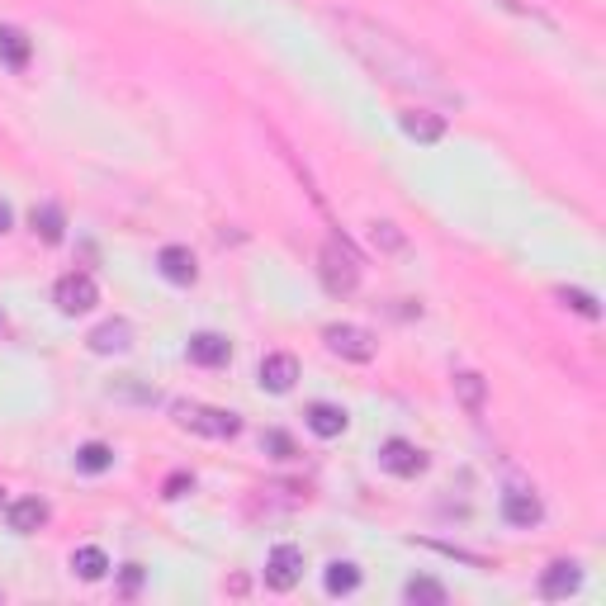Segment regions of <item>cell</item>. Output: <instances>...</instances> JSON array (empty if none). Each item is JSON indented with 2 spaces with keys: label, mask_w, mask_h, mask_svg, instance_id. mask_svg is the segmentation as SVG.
Masks as SVG:
<instances>
[{
  "label": "cell",
  "mask_w": 606,
  "mask_h": 606,
  "mask_svg": "<svg viewBox=\"0 0 606 606\" xmlns=\"http://www.w3.org/2000/svg\"><path fill=\"white\" fill-rule=\"evenodd\" d=\"M455 393L464 398V408H469V412H479V408H483V379L474 375V370L455 375Z\"/></svg>",
  "instance_id": "cell-22"
},
{
  "label": "cell",
  "mask_w": 606,
  "mask_h": 606,
  "mask_svg": "<svg viewBox=\"0 0 606 606\" xmlns=\"http://www.w3.org/2000/svg\"><path fill=\"white\" fill-rule=\"evenodd\" d=\"M578 583H583L578 564H573V559H559V564H550V569H545V578H540V592H545L550 602H559V597L578 592Z\"/></svg>",
  "instance_id": "cell-13"
},
{
  "label": "cell",
  "mask_w": 606,
  "mask_h": 606,
  "mask_svg": "<svg viewBox=\"0 0 606 606\" xmlns=\"http://www.w3.org/2000/svg\"><path fill=\"white\" fill-rule=\"evenodd\" d=\"M185 488H195V479L190 474H171L166 479V498H185Z\"/></svg>",
  "instance_id": "cell-25"
},
{
  "label": "cell",
  "mask_w": 606,
  "mask_h": 606,
  "mask_svg": "<svg viewBox=\"0 0 606 606\" xmlns=\"http://www.w3.org/2000/svg\"><path fill=\"white\" fill-rule=\"evenodd\" d=\"M5 521H10V531H15V535H34L38 526H48V502L19 498V502H10Z\"/></svg>",
  "instance_id": "cell-14"
},
{
  "label": "cell",
  "mask_w": 606,
  "mask_h": 606,
  "mask_svg": "<svg viewBox=\"0 0 606 606\" xmlns=\"http://www.w3.org/2000/svg\"><path fill=\"white\" fill-rule=\"evenodd\" d=\"M0 327H5V322H0Z\"/></svg>",
  "instance_id": "cell-29"
},
{
  "label": "cell",
  "mask_w": 606,
  "mask_h": 606,
  "mask_svg": "<svg viewBox=\"0 0 606 606\" xmlns=\"http://www.w3.org/2000/svg\"><path fill=\"white\" fill-rule=\"evenodd\" d=\"M176 422L195 436H209V441H232L242 431V417L223 408H204V403H176Z\"/></svg>",
  "instance_id": "cell-2"
},
{
  "label": "cell",
  "mask_w": 606,
  "mask_h": 606,
  "mask_svg": "<svg viewBox=\"0 0 606 606\" xmlns=\"http://www.w3.org/2000/svg\"><path fill=\"white\" fill-rule=\"evenodd\" d=\"M261 446L270 450V460H294V441H289L285 431H266V436H261Z\"/></svg>",
  "instance_id": "cell-24"
},
{
  "label": "cell",
  "mask_w": 606,
  "mask_h": 606,
  "mask_svg": "<svg viewBox=\"0 0 606 606\" xmlns=\"http://www.w3.org/2000/svg\"><path fill=\"white\" fill-rule=\"evenodd\" d=\"M185 351H190V360H195V365H209V370H214V365H228V360H232L228 337H218V332H195Z\"/></svg>",
  "instance_id": "cell-11"
},
{
  "label": "cell",
  "mask_w": 606,
  "mask_h": 606,
  "mask_svg": "<svg viewBox=\"0 0 606 606\" xmlns=\"http://www.w3.org/2000/svg\"><path fill=\"white\" fill-rule=\"evenodd\" d=\"M337 34L351 53L379 76L389 81L393 90H408V95H422V100H441V105H460V95L450 90L441 62H431L417 43H408L403 34H393L389 24L365 15H337Z\"/></svg>",
  "instance_id": "cell-1"
},
{
  "label": "cell",
  "mask_w": 606,
  "mask_h": 606,
  "mask_svg": "<svg viewBox=\"0 0 606 606\" xmlns=\"http://www.w3.org/2000/svg\"><path fill=\"white\" fill-rule=\"evenodd\" d=\"M0 507H5V488H0Z\"/></svg>",
  "instance_id": "cell-28"
},
{
  "label": "cell",
  "mask_w": 606,
  "mask_h": 606,
  "mask_svg": "<svg viewBox=\"0 0 606 606\" xmlns=\"http://www.w3.org/2000/svg\"><path fill=\"white\" fill-rule=\"evenodd\" d=\"M408 602H427V606H446V588L436 583V578H412L408 588H403Z\"/></svg>",
  "instance_id": "cell-21"
},
{
  "label": "cell",
  "mask_w": 606,
  "mask_h": 606,
  "mask_svg": "<svg viewBox=\"0 0 606 606\" xmlns=\"http://www.w3.org/2000/svg\"><path fill=\"white\" fill-rule=\"evenodd\" d=\"M0 62L10 72H24L29 67V38L19 34L15 24H0Z\"/></svg>",
  "instance_id": "cell-16"
},
{
  "label": "cell",
  "mask_w": 606,
  "mask_h": 606,
  "mask_svg": "<svg viewBox=\"0 0 606 606\" xmlns=\"http://www.w3.org/2000/svg\"><path fill=\"white\" fill-rule=\"evenodd\" d=\"M109 464H114V450L100 446V441H90V446L76 450V469H81V474H105Z\"/></svg>",
  "instance_id": "cell-20"
},
{
  "label": "cell",
  "mask_w": 606,
  "mask_h": 606,
  "mask_svg": "<svg viewBox=\"0 0 606 606\" xmlns=\"http://www.w3.org/2000/svg\"><path fill=\"white\" fill-rule=\"evenodd\" d=\"M322 341H327V351L341 360H375V337L365 332V327H351V322H332L327 332H322Z\"/></svg>",
  "instance_id": "cell-3"
},
{
  "label": "cell",
  "mask_w": 606,
  "mask_h": 606,
  "mask_svg": "<svg viewBox=\"0 0 606 606\" xmlns=\"http://www.w3.org/2000/svg\"><path fill=\"white\" fill-rule=\"evenodd\" d=\"M559 299L569 303L573 313H583V318H597V313H602V308H597V299H592V294H583V289H559Z\"/></svg>",
  "instance_id": "cell-23"
},
{
  "label": "cell",
  "mask_w": 606,
  "mask_h": 606,
  "mask_svg": "<svg viewBox=\"0 0 606 606\" xmlns=\"http://www.w3.org/2000/svg\"><path fill=\"white\" fill-rule=\"evenodd\" d=\"M360 588V569L356 564H346V559H337V564H327V592L332 597H346V592Z\"/></svg>",
  "instance_id": "cell-19"
},
{
  "label": "cell",
  "mask_w": 606,
  "mask_h": 606,
  "mask_svg": "<svg viewBox=\"0 0 606 606\" xmlns=\"http://www.w3.org/2000/svg\"><path fill=\"white\" fill-rule=\"evenodd\" d=\"M303 578V550L299 545H275L266 554V588L289 592Z\"/></svg>",
  "instance_id": "cell-5"
},
{
  "label": "cell",
  "mask_w": 606,
  "mask_h": 606,
  "mask_svg": "<svg viewBox=\"0 0 606 606\" xmlns=\"http://www.w3.org/2000/svg\"><path fill=\"white\" fill-rule=\"evenodd\" d=\"M157 270L171 280V285H195L199 280V266H195V256L185 247H161V256H157Z\"/></svg>",
  "instance_id": "cell-10"
},
{
  "label": "cell",
  "mask_w": 606,
  "mask_h": 606,
  "mask_svg": "<svg viewBox=\"0 0 606 606\" xmlns=\"http://www.w3.org/2000/svg\"><path fill=\"white\" fill-rule=\"evenodd\" d=\"M53 303L67 313V318H76V313H90V308L100 303V289H95V280H90V275L72 270V275H62V280H57Z\"/></svg>",
  "instance_id": "cell-4"
},
{
  "label": "cell",
  "mask_w": 606,
  "mask_h": 606,
  "mask_svg": "<svg viewBox=\"0 0 606 606\" xmlns=\"http://www.w3.org/2000/svg\"><path fill=\"white\" fill-rule=\"evenodd\" d=\"M502 517H507V526L531 531V526H540V521H545V507H540V498H535V493H526V488H512V493H502Z\"/></svg>",
  "instance_id": "cell-7"
},
{
  "label": "cell",
  "mask_w": 606,
  "mask_h": 606,
  "mask_svg": "<svg viewBox=\"0 0 606 606\" xmlns=\"http://www.w3.org/2000/svg\"><path fill=\"white\" fill-rule=\"evenodd\" d=\"M72 573L81 578V583H100V578L109 573L105 550H95V545H86V550H76V554H72Z\"/></svg>",
  "instance_id": "cell-17"
},
{
  "label": "cell",
  "mask_w": 606,
  "mask_h": 606,
  "mask_svg": "<svg viewBox=\"0 0 606 606\" xmlns=\"http://www.w3.org/2000/svg\"><path fill=\"white\" fill-rule=\"evenodd\" d=\"M138 583H143V569H138V564H128V569H124V588L133 592V588H138Z\"/></svg>",
  "instance_id": "cell-26"
},
{
  "label": "cell",
  "mask_w": 606,
  "mask_h": 606,
  "mask_svg": "<svg viewBox=\"0 0 606 606\" xmlns=\"http://www.w3.org/2000/svg\"><path fill=\"white\" fill-rule=\"evenodd\" d=\"M86 341H90V351H95V356H124L128 346H133V327H128L124 318L100 322V327H95Z\"/></svg>",
  "instance_id": "cell-8"
},
{
  "label": "cell",
  "mask_w": 606,
  "mask_h": 606,
  "mask_svg": "<svg viewBox=\"0 0 606 606\" xmlns=\"http://www.w3.org/2000/svg\"><path fill=\"white\" fill-rule=\"evenodd\" d=\"M294 379H299V360L294 356L275 351V356L261 360V389L266 393H289L294 389Z\"/></svg>",
  "instance_id": "cell-9"
},
{
  "label": "cell",
  "mask_w": 606,
  "mask_h": 606,
  "mask_svg": "<svg viewBox=\"0 0 606 606\" xmlns=\"http://www.w3.org/2000/svg\"><path fill=\"white\" fill-rule=\"evenodd\" d=\"M398 124H403V133L417 138V143H441V138H446V119H441V114H417V109H412V114H403Z\"/></svg>",
  "instance_id": "cell-15"
},
{
  "label": "cell",
  "mask_w": 606,
  "mask_h": 606,
  "mask_svg": "<svg viewBox=\"0 0 606 606\" xmlns=\"http://www.w3.org/2000/svg\"><path fill=\"white\" fill-rule=\"evenodd\" d=\"M379 464H384L389 474H398V479H417V474L427 469V455L412 446V441H384V446H379Z\"/></svg>",
  "instance_id": "cell-6"
},
{
  "label": "cell",
  "mask_w": 606,
  "mask_h": 606,
  "mask_svg": "<svg viewBox=\"0 0 606 606\" xmlns=\"http://www.w3.org/2000/svg\"><path fill=\"white\" fill-rule=\"evenodd\" d=\"M10 223H15V214H10V204H0V232H10Z\"/></svg>",
  "instance_id": "cell-27"
},
{
  "label": "cell",
  "mask_w": 606,
  "mask_h": 606,
  "mask_svg": "<svg viewBox=\"0 0 606 606\" xmlns=\"http://www.w3.org/2000/svg\"><path fill=\"white\" fill-rule=\"evenodd\" d=\"M29 223H34V232L43 237V242H62V209L57 204H34V214H29Z\"/></svg>",
  "instance_id": "cell-18"
},
{
  "label": "cell",
  "mask_w": 606,
  "mask_h": 606,
  "mask_svg": "<svg viewBox=\"0 0 606 606\" xmlns=\"http://www.w3.org/2000/svg\"><path fill=\"white\" fill-rule=\"evenodd\" d=\"M303 422H308V431L313 436H322V441H332V436H341L346 431V408H337V403H313V408L303 412Z\"/></svg>",
  "instance_id": "cell-12"
}]
</instances>
